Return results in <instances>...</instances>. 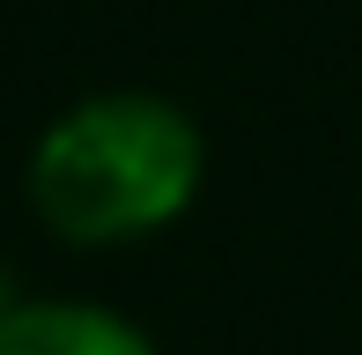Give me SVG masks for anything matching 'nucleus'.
<instances>
[{
    "label": "nucleus",
    "instance_id": "f257e3e1",
    "mask_svg": "<svg viewBox=\"0 0 362 355\" xmlns=\"http://www.w3.org/2000/svg\"><path fill=\"white\" fill-rule=\"evenodd\" d=\"M207 141L170 96L111 89L81 96L30 149V207L67 245H134L192 207Z\"/></svg>",
    "mask_w": 362,
    "mask_h": 355
},
{
    "label": "nucleus",
    "instance_id": "f03ea898",
    "mask_svg": "<svg viewBox=\"0 0 362 355\" xmlns=\"http://www.w3.org/2000/svg\"><path fill=\"white\" fill-rule=\"evenodd\" d=\"M0 355H156V341L104 303H15Z\"/></svg>",
    "mask_w": 362,
    "mask_h": 355
},
{
    "label": "nucleus",
    "instance_id": "7ed1b4c3",
    "mask_svg": "<svg viewBox=\"0 0 362 355\" xmlns=\"http://www.w3.org/2000/svg\"><path fill=\"white\" fill-rule=\"evenodd\" d=\"M8 311H15V303H8V274H0V326H8Z\"/></svg>",
    "mask_w": 362,
    "mask_h": 355
}]
</instances>
